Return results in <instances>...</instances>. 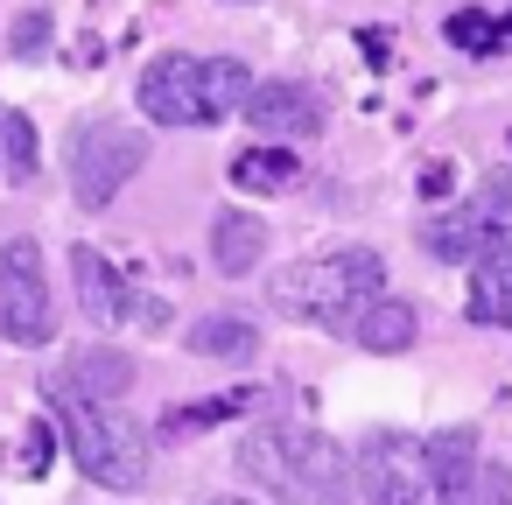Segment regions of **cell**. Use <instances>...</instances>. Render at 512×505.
<instances>
[{
  "instance_id": "5bb4252c",
  "label": "cell",
  "mask_w": 512,
  "mask_h": 505,
  "mask_svg": "<svg viewBox=\"0 0 512 505\" xmlns=\"http://www.w3.org/2000/svg\"><path fill=\"white\" fill-rule=\"evenodd\" d=\"M64 386H78L85 400H120V393L134 386V358L113 351V344H85V351L71 358V379H64Z\"/></svg>"
},
{
  "instance_id": "e0dca14e",
  "label": "cell",
  "mask_w": 512,
  "mask_h": 505,
  "mask_svg": "<svg viewBox=\"0 0 512 505\" xmlns=\"http://www.w3.org/2000/svg\"><path fill=\"white\" fill-rule=\"evenodd\" d=\"M435 505H512V470H505V463H477L470 477L442 484Z\"/></svg>"
},
{
  "instance_id": "277c9868",
  "label": "cell",
  "mask_w": 512,
  "mask_h": 505,
  "mask_svg": "<svg viewBox=\"0 0 512 505\" xmlns=\"http://www.w3.org/2000/svg\"><path fill=\"white\" fill-rule=\"evenodd\" d=\"M148 169V141L120 120H85L78 141H71V197L85 211H106L134 176Z\"/></svg>"
},
{
  "instance_id": "52a82bcc",
  "label": "cell",
  "mask_w": 512,
  "mask_h": 505,
  "mask_svg": "<svg viewBox=\"0 0 512 505\" xmlns=\"http://www.w3.org/2000/svg\"><path fill=\"white\" fill-rule=\"evenodd\" d=\"M134 99H141V113H148L155 127H218V120H225L204 57H183V50L155 57V64L141 71V92H134Z\"/></svg>"
},
{
  "instance_id": "8fae6325",
  "label": "cell",
  "mask_w": 512,
  "mask_h": 505,
  "mask_svg": "<svg viewBox=\"0 0 512 505\" xmlns=\"http://www.w3.org/2000/svg\"><path fill=\"white\" fill-rule=\"evenodd\" d=\"M421 246H428L435 260H484L498 239H491V225H484L477 204H456V211H442V218L421 225Z\"/></svg>"
},
{
  "instance_id": "484cf974",
  "label": "cell",
  "mask_w": 512,
  "mask_h": 505,
  "mask_svg": "<svg viewBox=\"0 0 512 505\" xmlns=\"http://www.w3.org/2000/svg\"><path fill=\"white\" fill-rule=\"evenodd\" d=\"M0 169H8V113H0Z\"/></svg>"
},
{
  "instance_id": "7c38bea8",
  "label": "cell",
  "mask_w": 512,
  "mask_h": 505,
  "mask_svg": "<svg viewBox=\"0 0 512 505\" xmlns=\"http://www.w3.org/2000/svg\"><path fill=\"white\" fill-rule=\"evenodd\" d=\"M351 337H358L372 358H393V351H407V344L421 337V316H414V302H400V295H379V302H365V309H358Z\"/></svg>"
},
{
  "instance_id": "9c48e42d",
  "label": "cell",
  "mask_w": 512,
  "mask_h": 505,
  "mask_svg": "<svg viewBox=\"0 0 512 505\" xmlns=\"http://www.w3.org/2000/svg\"><path fill=\"white\" fill-rule=\"evenodd\" d=\"M239 113H246V127H253L260 141H309V134H323V120H330V106H323L309 85H295V78H260Z\"/></svg>"
},
{
  "instance_id": "603a6c76",
  "label": "cell",
  "mask_w": 512,
  "mask_h": 505,
  "mask_svg": "<svg viewBox=\"0 0 512 505\" xmlns=\"http://www.w3.org/2000/svg\"><path fill=\"white\" fill-rule=\"evenodd\" d=\"M8 176L15 183L36 176V127H29V113H8Z\"/></svg>"
},
{
  "instance_id": "d4e9b609",
  "label": "cell",
  "mask_w": 512,
  "mask_h": 505,
  "mask_svg": "<svg viewBox=\"0 0 512 505\" xmlns=\"http://www.w3.org/2000/svg\"><path fill=\"white\" fill-rule=\"evenodd\" d=\"M22 470H50V421L29 428V442H22Z\"/></svg>"
},
{
  "instance_id": "7402d4cb",
  "label": "cell",
  "mask_w": 512,
  "mask_h": 505,
  "mask_svg": "<svg viewBox=\"0 0 512 505\" xmlns=\"http://www.w3.org/2000/svg\"><path fill=\"white\" fill-rule=\"evenodd\" d=\"M204 71H211V92H218V106H225V113H232V106H246V99H253V85H260L239 57H204Z\"/></svg>"
},
{
  "instance_id": "8992f818",
  "label": "cell",
  "mask_w": 512,
  "mask_h": 505,
  "mask_svg": "<svg viewBox=\"0 0 512 505\" xmlns=\"http://www.w3.org/2000/svg\"><path fill=\"white\" fill-rule=\"evenodd\" d=\"M0 337H8V344H50L57 337L50 274H43V246L36 239H8V246H0Z\"/></svg>"
},
{
  "instance_id": "6da1fadb",
  "label": "cell",
  "mask_w": 512,
  "mask_h": 505,
  "mask_svg": "<svg viewBox=\"0 0 512 505\" xmlns=\"http://www.w3.org/2000/svg\"><path fill=\"white\" fill-rule=\"evenodd\" d=\"M239 470L260 477L281 505H344L358 484V463H344V449L309 421H260L239 442Z\"/></svg>"
},
{
  "instance_id": "30bf717a",
  "label": "cell",
  "mask_w": 512,
  "mask_h": 505,
  "mask_svg": "<svg viewBox=\"0 0 512 505\" xmlns=\"http://www.w3.org/2000/svg\"><path fill=\"white\" fill-rule=\"evenodd\" d=\"M260 253H267V218H253V211H218L211 218V267L218 274H253L260 267Z\"/></svg>"
},
{
  "instance_id": "7a4b0ae2",
  "label": "cell",
  "mask_w": 512,
  "mask_h": 505,
  "mask_svg": "<svg viewBox=\"0 0 512 505\" xmlns=\"http://www.w3.org/2000/svg\"><path fill=\"white\" fill-rule=\"evenodd\" d=\"M386 295V260L372 246H337V253H309L267 274V302L295 323H337L358 316L365 302Z\"/></svg>"
},
{
  "instance_id": "cb8c5ba5",
  "label": "cell",
  "mask_w": 512,
  "mask_h": 505,
  "mask_svg": "<svg viewBox=\"0 0 512 505\" xmlns=\"http://www.w3.org/2000/svg\"><path fill=\"white\" fill-rule=\"evenodd\" d=\"M50 29H57V22H50L43 8H29V15H15V36H8V50H15V57H43V50H50Z\"/></svg>"
},
{
  "instance_id": "9a60e30c",
  "label": "cell",
  "mask_w": 512,
  "mask_h": 505,
  "mask_svg": "<svg viewBox=\"0 0 512 505\" xmlns=\"http://www.w3.org/2000/svg\"><path fill=\"white\" fill-rule=\"evenodd\" d=\"M183 344H190L197 358H211V365H253V358H260V330L239 323V316H204Z\"/></svg>"
},
{
  "instance_id": "3957f363",
  "label": "cell",
  "mask_w": 512,
  "mask_h": 505,
  "mask_svg": "<svg viewBox=\"0 0 512 505\" xmlns=\"http://www.w3.org/2000/svg\"><path fill=\"white\" fill-rule=\"evenodd\" d=\"M57 414H64V442H71L78 477H92L106 491H134L148 477V435L113 400H85L78 386H64L57 393Z\"/></svg>"
},
{
  "instance_id": "2e32d148",
  "label": "cell",
  "mask_w": 512,
  "mask_h": 505,
  "mask_svg": "<svg viewBox=\"0 0 512 505\" xmlns=\"http://www.w3.org/2000/svg\"><path fill=\"white\" fill-rule=\"evenodd\" d=\"M232 183H239V190H253V197H267V190H281V183H295V155H288V141H267V148H246V155L232 162Z\"/></svg>"
},
{
  "instance_id": "d6986e66",
  "label": "cell",
  "mask_w": 512,
  "mask_h": 505,
  "mask_svg": "<svg viewBox=\"0 0 512 505\" xmlns=\"http://www.w3.org/2000/svg\"><path fill=\"white\" fill-rule=\"evenodd\" d=\"M442 36H449V43H456V50H470V57H491V50H498V43H512V29H505V22H491V15H484V8H456V15H449V29H442Z\"/></svg>"
},
{
  "instance_id": "4fadbf2b",
  "label": "cell",
  "mask_w": 512,
  "mask_h": 505,
  "mask_svg": "<svg viewBox=\"0 0 512 505\" xmlns=\"http://www.w3.org/2000/svg\"><path fill=\"white\" fill-rule=\"evenodd\" d=\"M470 323H491V330L512 323V246H491L484 260H470Z\"/></svg>"
},
{
  "instance_id": "5b68a950",
  "label": "cell",
  "mask_w": 512,
  "mask_h": 505,
  "mask_svg": "<svg viewBox=\"0 0 512 505\" xmlns=\"http://www.w3.org/2000/svg\"><path fill=\"white\" fill-rule=\"evenodd\" d=\"M435 470H428V442L400 435V428H372L358 442V498L365 505H428Z\"/></svg>"
},
{
  "instance_id": "ac0fdd59",
  "label": "cell",
  "mask_w": 512,
  "mask_h": 505,
  "mask_svg": "<svg viewBox=\"0 0 512 505\" xmlns=\"http://www.w3.org/2000/svg\"><path fill=\"white\" fill-rule=\"evenodd\" d=\"M428 470H435V491L456 484V477H470L477 470V428H442L428 442Z\"/></svg>"
},
{
  "instance_id": "ba28073f",
  "label": "cell",
  "mask_w": 512,
  "mask_h": 505,
  "mask_svg": "<svg viewBox=\"0 0 512 505\" xmlns=\"http://www.w3.org/2000/svg\"><path fill=\"white\" fill-rule=\"evenodd\" d=\"M71 281H78V309L99 323V330H120V323H148V330H162L169 323V309L155 302H141L134 288H127V274L99 253V246H71Z\"/></svg>"
},
{
  "instance_id": "44dd1931",
  "label": "cell",
  "mask_w": 512,
  "mask_h": 505,
  "mask_svg": "<svg viewBox=\"0 0 512 505\" xmlns=\"http://www.w3.org/2000/svg\"><path fill=\"white\" fill-rule=\"evenodd\" d=\"M470 204L484 211L491 239H498V246H512V169H498V176H491V183H484V190H477Z\"/></svg>"
},
{
  "instance_id": "ffe728a7",
  "label": "cell",
  "mask_w": 512,
  "mask_h": 505,
  "mask_svg": "<svg viewBox=\"0 0 512 505\" xmlns=\"http://www.w3.org/2000/svg\"><path fill=\"white\" fill-rule=\"evenodd\" d=\"M239 407H253V393H225V400H197V407H169L162 435H197V428H211V421H225V414H239Z\"/></svg>"
},
{
  "instance_id": "4316f807",
  "label": "cell",
  "mask_w": 512,
  "mask_h": 505,
  "mask_svg": "<svg viewBox=\"0 0 512 505\" xmlns=\"http://www.w3.org/2000/svg\"><path fill=\"white\" fill-rule=\"evenodd\" d=\"M204 505H253V498H204Z\"/></svg>"
}]
</instances>
